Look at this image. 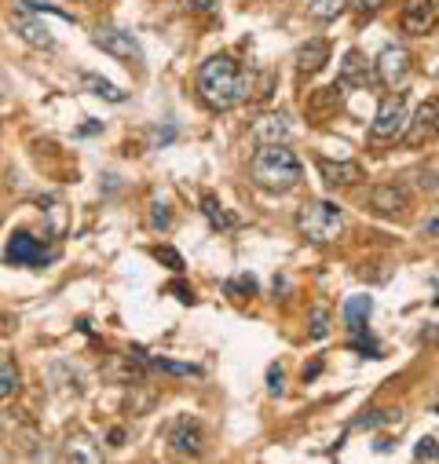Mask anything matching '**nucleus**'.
Here are the masks:
<instances>
[{
  "instance_id": "nucleus-2",
  "label": "nucleus",
  "mask_w": 439,
  "mask_h": 464,
  "mask_svg": "<svg viewBox=\"0 0 439 464\" xmlns=\"http://www.w3.org/2000/svg\"><path fill=\"white\" fill-rule=\"evenodd\" d=\"M253 183L268 194H286L300 183L304 169H300V158L286 147V143H264L257 154H253Z\"/></svg>"
},
{
  "instance_id": "nucleus-4",
  "label": "nucleus",
  "mask_w": 439,
  "mask_h": 464,
  "mask_svg": "<svg viewBox=\"0 0 439 464\" xmlns=\"http://www.w3.org/2000/svg\"><path fill=\"white\" fill-rule=\"evenodd\" d=\"M403 132H406V99L403 95H385L381 106H377V118L370 125V143L385 147V143H395Z\"/></svg>"
},
{
  "instance_id": "nucleus-12",
  "label": "nucleus",
  "mask_w": 439,
  "mask_h": 464,
  "mask_svg": "<svg viewBox=\"0 0 439 464\" xmlns=\"http://www.w3.org/2000/svg\"><path fill=\"white\" fill-rule=\"evenodd\" d=\"M318 176L326 179V187H334V190L337 187H356V183L366 179L356 161H329V158H318Z\"/></svg>"
},
{
  "instance_id": "nucleus-20",
  "label": "nucleus",
  "mask_w": 439,
  "mask_h": 464,
  "mask_svg": "<svg viewBox=\"0 0 439 464\" xmlns=\"http://www.w3.org/2000/svg\"><path fill=\"white\" fill-rule=\"evenodd\" d=\"M370 311H374V300H370V296H352V300L345 304V322H348V329L366 325Z\"/></svg>"
},
{
  "instance_id": "nucleus-16",
  "label": "nucleus",
  "mask_w": 439,
  "mask_h": 464,
  "mask_svg": "<svg viewBox=\"0 0 439 464\" xmlns=\"http://www.w3.org/2000/svg\"><path fill=\"white\" fill-rule=\"evenodd\" d=\"M341 106V84H329V88H318L311 99H307V118H315V121H322V118H329Z\"/></svg>"
},
{
  "instance_id": "nucleus-8",
  "label": "nucleus",
  "mask_w": 439,
  "mask_h": 464,
  "mask_svg": "<svg viewBox=\"0 0 439 464\" xmlns=\"http://www.w3.org/2000/svg\"><path fill=\"white\" fill-rule=\"evenodd\" d=\"M169 442H172V450H176L180 457H198V453L205 450V431H201L198 420L180 417V420L169 428Z\"/></svg>"
},
{
  "instance_id": "nucleus-1",
  "label": "nucleus",
  "mask_w": 439,
  "mask_h": 464,
  "mask_svg": "<svg viewBox=\"0 0 439 464\" xmlns=\"http://www.w3.org/2000/svg\"><path fill=\"white\" fill-rule=\"evenodd\" d=\"M194 88L201 95V102L209 110H231L239 106L249 92H246V73L242 66L231 59V55H212L198 66V77H194Z\"/></svg>"
},
{
  "instance_id": "nucleus-24",
  "label": "nucleus",
  "mask_w": 439,
  "mask_h": 464,
  "mask_svg": "<svg viewBox=\"0 0 439 464\" xmlns=\"http://www.w3.org/2000/svg\"><path fill=\"white\" fill-rule=\"evenodd\" d=\"M154 370H165V373H176V377H201L198 366H187V362H165V359H147Z\"/></svg>"
},
{
  "instance_id": "nucleus-27",
  "label": "nucleus",
  "mask_w": 439,
  "mask_h": 464,
  "mask_svg": "<svg viewBox=\"0 0 439 464\" xmlns=\"http://www.w3.org/2000/svg\"><path fill=\"white\" fill-rule=\"evenodd\" d=\"M228 293H257V282H253L249 275H242V278L228 282Z\"/></svg>"
},
{
  "instance_id": "nucleus-13",
  "label": "nucleus",
  "mask_w": 439,
  "mask_h": 464,
  "mask_svg": "<svg viewBox=\"0 0 439 464\" xmlns=\"http://www.w3.org/2000/svg\"><path fill=\"white\" fill-rule=\"evenodd\" d=\"M293 136V129H289V118L286 113H264V118H257V125H253V140L264 147V143H286Z\"/></svg>"
},
{
  "instance_id": "nucleus-32",
  "label": "nucleus",
  "mask_w": 439,
  "mask_h": 464,
  "mask_svg": "<svg viewBox=\"0 0 439 464\" xmlns=\"http://www.w3.org/2000/svg\"><path fill=\"white\" fill-rule=\"evenodd\" d=\"M216 5H220V0H190V8H194V12H212Z\"/></svg>"
},
{
  "instance_id": "nucleus-23",
  "label": "nucleus",
  "mask_w": 439,
  "mask_h": 464,
  "mask_svg": "<svg viewBox=\"0 0 439 464\" xmlns=\"http://www.w3.org/2000/svg\"><path fill=\"white\" fill-rule=\"evenodd\" d=\"M307 12H311V19L329 23V19H337L345 12V0H307Z\"/></svg>"
},
{
  "instance_id": "nucleus-18",
  "label": "nucleus",
  "mask_w": 439,
  "mask_h": 464,
  "mask_svg": "<svg viewBox=\"0 0 439 464\" xmlns=\"http://www.w3.org/2000/svg\"><path fill=\"white\" fill-rule=\"evenodd\" d=\"M201 212H205V219H209L216 230H231V227L239 223L224 205H220V198H216V194H205V198H201Z\"/></svg>"
},
{
  "instance_id": "nucleus-15",
  "label": "nucleus",
  "mask_w": 439,
  "mask_h": 464,
  "mask_svg": "<svg viewBox=\"0 0 439 464\" xmlns=\"http://www.w3.org/2000/svg\"><path fill=\"white\" fill-rule=\"evenodd\" d=\"M326 63H329V44L322 37H311L307 44L297 48V70L300 73H318Z\"/></svg>"
},
{
  "instance_id": "nucleus-7",
  "label": "nucleus",
  "mask_w": 439,
  "mask_h": 464,
  "mask_svg": "<svg viewBox=\"0 0 439 464\" xmlns=\"http://www.w3.org/2000/svg\"><path fill=\"white\" fill-rule=\"evenodd\" d=\"M374 77H377L385 88H399V84L410 77V52L388 44V48L377 55V63H374Z\"/></svg>"
},
{
  "instance_id": "nucleus-10",
  "label": "nucleus",
  "mask_w": 439,
  "mask_h": 464,
  "mask_svg": "<svg viewBox=\"0 0 439 464\" xmlns=\"http://www.w3.org/2000/svg\"><path fill=\"white\" fill-rule=\"evenodd\" d=\"M377 77H374V66L366 63V55L363 52H348L345 55V63H341V77H337V84L341 88H370Z\"/></svg>"
},
{
  "instance_id": "nucleus-17",
  "label": "nucleus",
  "mask_w": 439,
  "mask_h": 464,
  "mask_svg": "<svg viewBox=\"0 0 439 464\" xmlns=\"http://www.w3.org/2000/svg\"><path fill=\"white\" fill-rule=\"evenodd\" d=\"M15 34L26 41V44H34V48H55V41H52V34L41 26V23H34V19H15Z\"/></svg>"
},
{
  "instance_id": "nucleus-21",
  "label": "nucleus",
  "mask_w": 439,
  "mask_h": 464,
  "mask_svg": "<svg viewBox=\"0 0 439 464\" xmlns=\"http://www.w3.org/2000/svg\"><path fill=\"white\" fill-rule=\"evenodd\" d=\"M81 84L92 88V95H102V99H110V102H125V92H122V88H114L110 81H102V77H95V73H81Z\"/></svg>"
},
{
  "instance_id": "nucleus-9",
  "label": "nucleus",
  "mask_w": 439,
  "mask_h": 464,
  "mask_svg": "<svg viewBox=\"0 0 439 464\" xmlns=\"http://www.w3.org/2000/svg\"><path fill=\"white\" fill-rule=\"evenodd\" d=\"M435 19H439L435 0H406V5H403V15H399L403 30H406V34H414V37L428 34V30L435 26Z\"/></svg>"
},
{
  "instance_id": "nucleus-35",
  "label": "nucleus",
  "mask_w": 439,
  "mask_h": 464,
  "mask_svg": "<svg viewBox=\"0 0 439 464\" xmlns=\"http://www.w3.org/2000/svg\"><path fill=\"white\" fill-rule=\"evenodd\" d=\"M432 230H439V223H432Z\"/></svg>"
},
{
  "instance_id": "nucleus-22",
  "label": "nucleus",
  "mask_w": 439,
  "mask_h": 464,
  "mask_svg": "<svg viewBox=\"0 0 439 464\" xmlns=\"http://www.w3.org/2000/svg\"><path fill=\"white\" fill-rule=\"evenodd\" d=\"M15 392H19V370L5 352H0V399H12Z\"/></svg>"
},
{
  "instance_id": "nucleus-28",
  "label": "nucleus",
  "mask_w": 439,
  "mask_h": 464,
  "mask_svg": "<svg viewBox=\"0 0 439 464\" xmlns=\"http://www.w3.org/2000/svg\"><path fill=\"white\" fill-rule=\"evenodd\" d=\"M154 256H158V260H165L172 271H183V260H180V253H172V249H154Z\"/></svg>"
},
{
  "instance_id": "nucleus-3",
  "label": "nucleus",
  "mask_w": 439,
  "mask_h": 464,
  "mask_svg": "<svg viewBox=\"0 0 439 464\" xmlns=\"http://www.w3.org/2000/svg\"><path fill=\"white\" fill-rule=\"evenodd\" d=\"M297 227H300V235L315 246H326V242H334L341 230H345V212L334 205V201H307L297 216Z\"/></svg>"
},
{
  "instance_id": "nucleus-19",
  "label": "nucleus",
  "mask_w": 439,
  "mask_h": 464,
  "mask_svg": "<svg viewBox=\"0 0 439 464\" xmlns=\"http://www.w3.org/2000/svg\"><path fill=\"white\" fill-rule=\"evenodd\" d=\"M102 453L95 450V442L84 435V431H77V435H70L66 439V460H99Z\"/></svg>"
},
{
  "instance_id": "nucleus-36",
  "label": "nucleus",
  "mask_w": 439,
  "mask_h": 464,
  "mask_svg": "<svg viewBox=\"0 0 439 464\" xmlns=\"http://www.w3.org/2000/svg\"><path fill=\"white\" fill-rule=\"evenodd\" d=\"M435 307H439V296H435Z\"/></svg>"
},
{
  "instance_id": "nucleus-25",
  "label": "nucleus",
  "mask_w": 439,
  "mask_h": 464,
  "mask_svg": "<svg viewBox=\"0 0 439 464\" xmlns=\"http://www.w3.org/2000/svg\"><path fill=\"white\" fill-rule=\"evenodd\" d=\"M414 457H417V460H439V439L424 435V439L414 446Z\"/></svg>"
},
{
  "instance_id": "nucleus-26",
  "label": "nucleus",
  "mask_w": 439,
  "mask_h": 464,
  "mask_svg": "<svg viewBox=\"0 0 439 464\" xmlns=\"http://www.w3.org/2000/svg\"><path fill=\"white\" fill-rule=\"evenodd\" d=\"M326 333H329V311H315V314H311V336L322 340Z\"/></svg>"
},
{
  "instance_id": "nucleus-29",
  "label": "nucleus",
  "mask_w": 439,
  "mask_h": 464,
  "mask_svg": "<svg viewBox=\"0 0 439 464\" xmlns=\"http://www.w3.org/2000/svg\"><path fill=\"white\" fill-rule=\"evenodd\" d=\"M151 223H154V227H161V230H165V227H169V223H172V216H169V208H165V205H154V212H151Z\"/></svg>"
},
{
  "instance_id": "nucleus-14",
  "label": "nucleus",
  "mask_w": 439,
  "mask_h": 464,
  "mask_svg": "<svg viewBox=\"0 0 439 464\" xmlns=\"http://www.w3.org/2000/svg\"><path fill=\"white\" fill-rule=\"evenodd\" d=\"M435 118H439V106H435V102H421L417 118H414V121H410V129L403 132V136H406V143H410V147L428 143V140L435 136Z\"/></svg>"
},
{
  "instance_id": "nucleus-5",
  "label": "nucleus",
  "mask_w": 439,
  "mask_h": 464,
  "mask_svg": "<svg viewBox=\"0 0 439 464\" xmlns=\"http://www.w3.org/2000/svg\"><path fill=\"white\" fill-rule=\"evenodd\" d=\"M5 260L12 267H44L55 260V249H48L44 242H37L30 230H15L8 238V249H5Z\"/></svg>"
},
{
  "instance_id": "nucleus-34",
  "label": "nucleus",
  "mask_w": 439,
  "mask_h": 464,
  "mask_svg": "<svg viewBox=\"0 0 439 464\" xmlns=\"http://www.w3.org/2000/svg\"><path fill=\"white\" fill-rule=\"evenodd\" d=\"M435 136H439V118H435Z\"/></svg>"
},
{
  "instance_id": "nucleus-31",
  "label": "nucleus",
  "mask_w": 439,
  "mask_h": 464,
  "mask_svg": "<svg viewBox=\"0 0 439 464\" xmlns=\"http://www.w3.org/2000/svg\"><path fill=\"white\" fill-rule=\"evenodd\" d=\"M268 381H271V384H268V388H271V395H282V381H286V377H282V370H278V366H271Z\"/></svg>"
},
{
  "instance_id": "nucleus-11",
  "label": "nucleus",
  "mask_w": 439,
  "mask_h": 464,
  "mask_svg": "<svg viewBox=\"0 0 439 464\" xmlns=\"http://www.w3.org/2000/svg\"><path fill=\"white\" fill-rule=\"evenodd\" d=\"M366 201H370V208H374V212H381V216H399V212H406V208H410L406 190H403V187H395V183H381V187H374V190L366 194Z\"/></svg>"
},
{
  "instance_id": "nucleus-33",
  "label": "nucleus",
  "mask_w": 439,
  "mask_h": 464,
  "mask_svg": "<svg viewBox=\"0 0 439 464\" xmlns=\"http://www.w3.org/2000/svg\"><path fill=\"white\" fill-rule=\"evenodd\" d=\"M318 370H322V362H315V366H307V370H304V381H311V377H315Z\"/></svg>"
},
{
  "instance_id": "nucleus-30",
  "label": "nucleus",
  "mask_w": 439,
  "mask_h": 464,
  "mask_svg": "<svg viewBox=\"0 0 439 464\" xmlns=\"http://www.w3.org/2000/svg\"><path fill=\"white\" fill-rule=\"evenodd\" d=\"M388 5V0H356V8L363 12V15H374V12H381Z\"/></svg>"
},
{
  "instance_id": "nucleus-6",
  "label": "nucleus",
  "mask_w": 439,
  "mask_h": 464,
  "mask_svg": "<svg viewBox=\"0 0 439 464\" xmlns=\"http://www.w3.org/2000/svg\"><path fill=\"white\" fill-rule=\"evenodd\" d=\"M92 41H95V48H102L106 55H114V59H122V63H129V66H140V63H143V48H140V41H136L129 30L99 26Z\"/></svg>"
}]
</instances>
